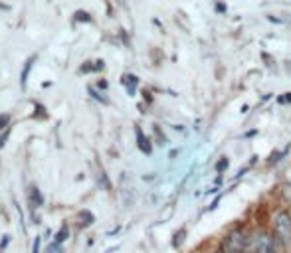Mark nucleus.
Listing matches in <instances>:
<instances>
[{"mask_svg":"<svg viewBox=\"0 0 291 253\" xmlns=\"http://www.w3.org/2000/svg\"><path fill=\"white\" fill-rule=\"evenodd\" d=\"M216 253H228V251H226V249H220V251H216Z\"/></svg>","mask_w":291,"mask_h":253,"instance_id":"nucleus-20","label":"nucleus"},{"mask_svg":"<svg viewBox=\"0 0 291 253\" xmlns=\"http://www.w3.org/2000/svg\"><path fill=\"white\" fill-rule=\"evenodd\" d=\"M40 243H42L40 235H38V237H34V247H32V253H40Z\"/></svg>","mask_w":291,"mask_h":253,"instance_id":"nucleus-14","label":"nucleus"},{"mask_svg":"<svg viewBox=\"0 0 291 253\" xmlns=\"http://www.w3.org/2000/svg\"><path fill=\"white\" fill-rule=\"evenodd\" d=\"M30 194H32V200H34V206H36V208L44 204V200H42V196H40V190H38V188H32V190H30Z\"/></svg>","mask_w":291,"mask_h":253,"instance_id":"nucleus-7","label":"nucleus"},{"mask_svg":"<svg viewBox=\"0 0 291 253\" xmlns=\"http://www.w3.org/2000/svg\"><path fill=\"white\" fill-rule=\"evenodd\" d=\"M248 247V237L244 231H240V230H234L226 235L224 239V249L228 253H244Z\"/></svg>","mask_w":291,"mask_h":253,"instance_id":"nucleus-2","label":"nucleus"},{"mask_svg":"<svg viewBox=\"0 0 291 253\" xmlns=\"http://www.w3.org/2000/svg\"><path fill=\"white\" fill-rule=\"evenodd\" d=\"M6 137H8V135H6V133H4V135H2V137H0V146H2V144H4V140H6Z\"/></svg>","mask_w":291,"mask_h":253,"instance_id":"nucleus-17","label":"nucleus"},{"mask_svg":"<svg viewBox=\"0 0 291 253\" xmlns=\"http://www.w3.org/2000/svg\"><path fill=\"white\" fill-rule=\"evenodd\" d=\"M68 235H70V230H68V226L64 224V226H62V230L56 233V241H58V243H62V241H66V239H68Z\"/></svg>","mask_w":291,"mask_h":253,"instance_id":"nucleus-6","label":"nucleus"},{"mask_svg":"<svg viewBox=\"0 0 291 253\" xmlns=\"http://www.w3.org/2000/svg\"><path fill=\"white\" fill-rule=\"evenodd\" d=\"M77 18H79V20H89V18H87V14H83V12H79V14H77Z\"/></svg>","mask_w":291,"mask_h":253,"instance_id":"nucleus-16","label":"nucleus"},{"mask_svg":"<svg viewBox=\"0 0 291 253\" xmlns=\"http://www.w3.org/2000/svg\"><path fill=\"white\" fill-rule=\"evenodd\" d=\"M273 231L281 243H291V216L289 212H279L273 222Z\"/></svg>","mask_w":291,"mask_h":253,"instance_id":"nucleus-1","label":"nucleus"},{"mask_svg":"<svg viewBox=\"0 0 291 253\" xmlns=\"http://www.w3.org/2000/svg\"><path fill=\"white\" fill-rule=\"evenodd\" d=\"M135 133H137V144H139V148L143 150V153H147V155H151V144H149V140H147V137L143 135V131L137 127L135 129Z\"/></svg>","mask_w":291,"mask_h":253,"instance_id":"nucleus-4","label":"nucleus"},{"mask_svg":"<svg viewBox=\"0 0 291 253\" xmlns=\"http://www.w3.org/2000/svg\"><path fill=\"white\" fill-rule=\"evenodd\" d=\"M281 101H289V103H291V93H287V97H283Z\"/></svg>","mask_w":291,"mask_h":253,"instance_id":"nucleus-19","label":"nucleus"},{"mask_svg":"<svg viewBox=\"0 0 291 253\" xmlns=\"http://www.w3.org/2000/svg\"><path fill=\"white\" fill-rule=\"evenodd\" d=\"M121 81H123V83L127 85V89H129V93H135V85H137V81H139V79H137L135 75H125V77H123Z\"/></svg>","mask_w":291,"mask_h":253,"instance_id":"nucleus-5","label":"nucleus"},{"mask_svg":"<svg viewBox=\"0 0 291 253\" xmlns=\"http://www.w3.org/2000/svg\"><path fill=\"white\" fill-rule=\"evenodd\" d=\"M46 253H64V247H62V243L54 241L50 247H48V251H46Z\"/></svg>","mask_w":291,"mask_h":253,"instance_id":"nucleus-8","label":"nucleus"},{"mask_svg":"<svg viewBox=\"0 0 291 253\" xmlns=\"http://www.w3.org/2000/svg\"><path fill=\"white\" fill-rule=\"evenodd\" d=\"M8 123H10V117L8 115H0V131H2L4 127H8Z\"/></svg>","mask_w":291,"mask_h":253,"instance_id":"nucleus-12","label":"nucleus"},{"mask_svg":"<svg viewBox=\"0 0 291 253\" xmlns=\"http://www.w3.org/2000/svg\"><path fill=\"white\" fill-rule=\"evenodd\" d=\"M79 218H83L85 222H83V226H89V224H93V216L89 214V212H81L79 214Z\"/></svg>","mask_w":291,"mask_h":253,"instance_id":"nucleus-10","label":"nucleus"},{"mask_svg":"<svg viewBox=\"0 0 291 253\" xmlns=\"http://www.w3.org/2000/svg\"><path fill=\"white\" fill-rule=\"evenodd\" d=\"M252 251L254 253H275L273 239L267 233H256L252 237Z\"/></svg>","mask_w":291,"mask_h":253,"instance_id":"nucleus-3","label":"nucleus"},{"mask_svg":"<svg viewBox=\"0 0 291 253\" xmlns=\"http://www.w3.org/2000/svg\"><path fill=\"white\" fill-rule=\"evenodd\" d=\"M184 233H186V231H184V230H180V231L174 235V247H178V245L182 243V239H184Z\"/></svg>","mask_w":291,"mask_h":253,"instance_id":"nucleus-11","label":"nucleus"},{"mask_svg":"<svg viewBox=\"0 0 291 253\" xmlns=\"http://www.w3.org/2000/svg\"><path fill=\"white\" fill-rule=\"evenodd\" d=\"M8 239H10V237H8V235H4V239H2V243H0V251H2V249L6 247V243H8Z\"/></svg>","mask_w":291,"mask_h":253,"instance_id":"nucleus-15","label":"nucleus"},{"mask_svg":"<svg viewBox=\"0 0 291 253\" xmlns=\"http://www.w3.org/2000/svg\"><path fill=\"white\" fill-rule=\"evenodd\" d=\"M218 12H226V6L224 4H218Z\"/></svg>","mask_w":291,"mask_h":253,"instance_id":"nucleus-18","label":"nucleus"},{"mask_svg":"<svg viewBox=\"0 0 291 253\" xmlns=\"http://www.w3.org/2000/svg\"><path fill=\"white\" fill-rule=\"evenodd\" d=\"M224 168H228V159H222V161H218V164H216V170H218V172H222Z\"/></svg>","mask_w":291,"mask_h":253,"instance_id":"nucleus-13","label":"nucleus"},{"mask_svg":"<svg viewBox=\"0 0 291 253\" xmlns=\"http://www.w3.org/2000/svg\"><path fill=\"white\" fill-rule=\"evenodd\" d=\"M36 58H30V62L26 64V68H24V71H22V85L26 83V75H28V71H30V68H32V62H34Z\"/></svg>","mask_w":291,"mask_h":253,"instance_id":"nucleus-9","label":"nucleus"}]
</instances>
